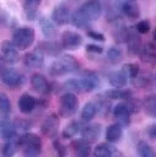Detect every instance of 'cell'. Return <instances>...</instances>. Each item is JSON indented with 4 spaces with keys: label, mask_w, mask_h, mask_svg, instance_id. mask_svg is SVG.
<instances>
[{
    "label": "cell",
    "mask_w": 156,
    "mask_h": 157,
    "mask_svg": "<svg viewBox=\"0 0 156 157\" xmlns=\"http://www.w3.org/2000/svg\"><path fill=\"white\" fill-rule=\"evenodd\" d=\"M136 150H138V153L141 157H155L156 156L154 148L145 141H140L136 146Z\"/></svg>",
    "instance_id": "38"
},
{
    "label": "cell",
    "mask_w": 156,
    "mask_h": 157,
    "mask_svg": "<svg viewBox=\"0 0 156 157\" xmlns=\"http://www.w3.org/2000/svg\"><path fill=\"white\" fill-rule=\"evenodd\" d=\"M103 94L108 99H124V101H129L133 97L131 91H129V90H122V88H112L109 91H106Z\"/></svg>",
    "instance_id": "25"
},
{
    "label": "cell",
    "mask_w": 156,
    "mask_h": 157,
    "mask_svg": "<svg viewBox=\"0 0 156 157\" xmlns=\"http://www.w3.org/2000/svg\"><path fill=\"white\" fill-rule=\"evenodd\" d=\"M114 147L107 142H101L98 144L95 150H93V155L96 157H109L112 155H114Z\"/></svg>",
    "instance_id": "31"
},
{
    "label": "cell",
    "mask_w": 156,
    "mask_h": 157,
    "mask_svg": "<svg viewBox=\"0 0 156 157\" xmlns=\"http://www.w3.org/2000/svg\"><path fill=\"white\" fill-rule=\"evenodd\" d=\"M54 148H55V151H57V153H58L59 156H65V153H66V147H65L59 140H55V141H54Z\"/></svg>",
    "instance_id": "44"
},
{
    "label": "cell",
    "mask_w": 156,
    "mask_h": 157,
    "mask_svg": "<svg viewBox=\"0 0 156 157\" xmlns=\"http://www.w3.org/2000/svg\"><path fill=\"white\" fill-rule=\"evenodd\" d=\"M142 107H144L146 114L156 118V94L145 97L142 101Z\"/></svg>",
    "instance_id": "33"
},
{
    "label": "cell",
    "mask_w": 156,
    "mask_h": 157,
    "mask_svg": "<svg viewBox=\"0 0 156 157\" xmlns=\"http://www.w3.org/2000/svg\"><path fill=\"white\" fill-rule=\"evenodd\" d=\"M122 136H123V128L119 123L108 125V128L106 130V139L108 142L115 144V142L120 141Z\"/></svg>",
    "instance_id": "22"
},
{
    "label": "cell",
    "mask_w": 156,
    "mask_h": 157,
    "mask_svg": "<svg viewBox=\"0 0 156 157\" xmlns=\"http://www.w3.org/2000/svg\"><path fill=\"white\" fill-rule=\"evenodd\" d=\"M146 132H147V136L151 140H156V124L149 125L147 129H146Z\"/></svg>",
    "instance_id": "45"
},
{
    "label": "cell",
    "mask_w": 156,
    "mask_h": 157,
    "mask_svg": "<svg viewBox=\"0 0 156 157\" xmlns=\"http://www.w3.org/2000/svg\"><path fill=\"white\" fill-rule=\"evenodd\" d=\"M101 131H102V126H101V124H98V123L88 124V125L81 128V130H80L81 137L85 139L86 141H88L90 144L97 141V139H98L99 135H101Z\"/></svg>",
    "instance_id": "14"
},
{
    "label": "cell",
    "mask_w": 156,
    "mask_h": 157,
    "mask_svg": "<svg viewBox=\"0 0 156 157\" xmlns=\"http://www.w3.org/2000/svg\"><path fill=\"white\" fill-rule=\"evenodd\" d=\"M17 145L25 156H37L42 151V140L34 132H25L18 136Z\"/></svg>",
    "instance_id": "3"
},
{
    "label": "cell",
    "mask_w": 156,
    "mask_h": 157,
    "mask_svg": "<svg viewBox=\"0 0 156 157\" xmlns=\"http://www.w3.org/2000/svg\"><path fill=\"white\" fill-rule=\"evenodd\" d=\"M139 55L144 63H149V64L155 63L156 61V44L152 42L146 43L145 45H142Z\"/></svg>",
    "instance_id": "21"
},
{
    "label": "cell",
    "mask_w": 156,
    "mask_h": 157,
    "mask_svg": "<svg viewBox=\"0 0 156 157\" xmlns=\"http://www.w3.org/2000/svg\"><path fill=\"white\" fill-rule=\"evenodd\" d=\"M135 29L140 33V34H146L149 31H150V22L147 20H141L136 23L135 26Z\"/></svg>",
    "instance_id": "40"
},
{
    "label": "cell",
    "mask_w": 156,
    "mask_h": 157,
    "mask_svg": "<svg viewBox=\"0 0 156 157\" xmlns=\"http://www.w3.org/2000/svg\"><path fill=\"white\" fill-rule=\"evenodd\" d=\"M52 21L58 26L68 25L71 21V12L66 4H58L52 11Z\"/></svg>",
    "instance_id": "7"
},
{
    "label": "cell",
    "mask_w": 156,
    "mask_h": 157,
    "mask_svg": "<svg viewBox=\"0 0 156 157\" xmlns=\"http://www.w3.org/2000/svg\"><path fill=\"white\" fill-rule=\"evenodd\" d=\"M122 71L127 75V77L129 76L130 78H133V77H135V76L139 74L140 67H139V65H138V64H135V63H127V64H124V65H123Z\"/></svg>",
    "instance_id": "39"
},
{
    "label": "cell",
    "mask_w": 156,
    "mask_h": 157,
    "mask_svg": "<svg viewBox=\"0 0 156 157\" xmlns=\"http://www.w3.org/2000/svg\"><path fill=\"white\" fill-rule=\"evenodd\" d=\"M112 34H113V38H114L115 42H118V43H125L127 39H128L129 28L125 27L123 23H119V25H118V22H117V26H115V28L113 29Z\"/></svg>",
    "instance_id": "30"
},
{
    "label": "cell",
    "mask_w": 156,
    "mask_h": 157,
    "mask_svg": "<svg viewBox=\"0 0 156 157\" xmlns=\"http://www.w3.org/2000/svg\"><path fill=\"white\" fill-rule=\"evenodd\" d=\"M107 59H108V61H109L111 64L117 65V64L120 63L122 59H123V50H122L119 47H115V45L111 47V48L108 49V52H107Z\"/></svg>",
    "instance_id": "32"
},
{
    "label": "cell",
    "mask_w": 156,
    "mask_h": 157,
    "mask_svg": "<svg viewBox=\"0 0 156 157\" xmlns=\"http://www.w3.org/2000/svg\"><path fill=\"white\" fill-rule=\"evenodd\" d=\"M0 78H1V81H2L7 87H10V88H17V87H20V86L23 83V81H25L23 75L20 74L18 71L14 70V69H5Z\"/></svg>",
    "instance_id": "9"
},
{
    "label": "cell",
    "mask_w": 156,
    "mask_h": 157,
    "mask_svg": "<svg viewBox=\"0 0 156 157\" xmlns=\"http://www.w3.org/2000/svg\"><path fill=\"white\" fill-rule=\"evenodd\" d=\"M81 80V83L84 86V91L85 92H91L93 90H96L99 85V78H98V75L93 71H84L82 72V76L80 77Z\"/></svg>",
    "instance_id": "15"
},
{
    "label": "cell",
    "mask_w": 156,
    "mask_h": 157,
    "mask_svg": "<svg viewBox=\"0 0 156 157\" xmlns=\"http://www.w3.org/2000/svg\"><path fill=\"white\" fill-rule=\"evenodd\" d=\"M151 83V76L149 74H138L135 77H133V85L135 87L145 88Z\"/></svg>",
    "instance_id": "37"
},
{
    "label": "cell",
    "mask_w": 156,
    "mask_h": 157,
    "mask_svg": "<svg viewBox=\"0 0 156 157\" xmlns=\"http://www.w3.org/2000/svg\"><path fill=\"white\" fill-rule=\"evenodd\" d=\"M38 23H39V27H41V29H42L43 36H44L47 39L50 40V39H53V38L55 37L57 31H55L54 22H53L52 20H49V18L45 17V16H41Z\"/></svg>",
    "instance_id": "19"
},
{
    "label": "cell",
    "mask_w": 156,
    "mask_h": 157,
    "mask_svg": "<svg viewBox=\"0 0 156 157\" xmlns=\"http://www.w3.org/2000/svg\"><path fill=\"white\" fill-rule=\"evenodd\" d=\"M75 1H77V0H75Z\"/></svg>",
    "instance_id": "49"
},
{
    "label": "cell",
    "mask_w": 156,
    "mask_h": 157,
    "mask_svg": "<svg viewBox=\"0 0 156 157\" xmlns=\"http://www.w3.org/2000/svg\"><path fill=\"white\" fill-rule=\"evenodd\" d=\"M11 113V102L5 93H0V115L7 118Z\"/></svg>",
    "instance_id": "35"
},
{
    "label": "cell",
    "mask_w": 156,
    "mask_h": 157,
    "mask_svg": "<svg viewBox=\"0 0 156 157\" xmlns=\"http://www.w3.org/2000/svg\"><path fill=\"white\" fill-rule=\"evenodd\" d=\"M64 88H66L69 92H79V93H82L85 92L84 91V86L81 83V80L80 78H71V80H68L64 82Z\"/></svg>",
    "instance_id": "34"
},
{
    "label": "cell",
    "mask_w": 156,
    "mask_h": 157,
    "mask_svg": "<svg viewBox=\"0 0 156 157\" xmlns=\"http://www.w3.org/2000/svg\"><path fill=\"white\" fill-rule=\"evenodd\" d=\"M135 110H136L135 104L131 102V99H129V101L119 102L117 105H114L112 113L120 125H128L130 123V117Z\"/></svg>",
    "instance_id": "5"
},
{
    "label": "cell",
    "mask_w": 156,
    "mask_h": 157,
    "mask_svg": "<svg viewBox=\"0 0 156 157\" xmlns=\"http://www.w3.org/2000/svg\"><path fill=\"white\" fill-rule=\"evenodd\" d=\"M81 130V123L77 120H72L70 121L61 131V137L63 139H71L74 137L79 131Z\"/></svg>",
    "instance_id": "29"
},
{
    "label": "cell",
    "mask_w": 156,
    "mask_h": 157,
    "mask_svg": "<svg viewBox=\"0 0 156 157\" xmlns=\"http://www.w3.org/2000/svg\"><path fill=\"white\" fill-rule=\"evenodd\" d=\"M152 37H154V40H155V43H156V28L154 29V34H152Z\"/></svg>",
    "instance_id": "46"
},
{
    "label": "cell",
    "mask_w": 156,
    "mask_h": 157,
    "mask_svg": "<svg viewBox=\"0 0 156 157\" xmlns=\"http://www.w3.org/2000/svg\"><path fill=\"white\" fill-rule=\"evenodd\" d=\"M87 36L93 40H99V42H104L106 40L104 34H102L99 32H96V31H87Z\"/></svg>",
    "instance_id": "43"
},
{
    "label": "cell",
    "mask_w": 156,
    "mask_h": 157,
    "mask_svg": "<svg viewBox=\"0 0 156 157\" xmlns=\"http://www.w3.org/2000/svg\"><path fill=\"white\" fill-rule=\"evenodd\" d=\"M155 86H156V75H155Z\"/></svg>",
    "instance_id": "48"
},
{
    "label": "cell",
    "mask_w": 156,
    "mask_h": 157,
    "mask_svg": "<svg viewBox=\"0 0 156 157\" xmlns=\"http://www.w3.org/2000/svg\"><path fill=\"white\" fill-rule=\"evenodd\" d=\"M82 37L81 34H79L77 32H72V31H65L61 33L60 37V45L64 49H69V50H74L77 47H80L82 44Z\"/></svg>",
    "instance_id": "8"
},
{
    "label": "cell",
    "mask_w": 156,
    "mask_h": 157,
    "mask_svg": "<svg viewBox=\"0 0 156 157\" xmlns=\"http://www.w3.org/2000/svg\"><path fill=\"white\" fill-rule=\"evenodd\" d=\"M86 52L87 53H93V54H102L103 53V47L97 45V44H87L86 45Z\"/></svg>",
    "instance_id": "42"
},
{
    "label": "cell",
    "mask_w": 156,
    "mask_h": 157,
    "mask_svg": "<svg viewBox=\"0 0 156 157\" xmlns=\"http://www.w3.org/2000/svg\"><path fill=\"white\" fill-rule=\"evenodd\" d=\"M23 64L28 69H38L42 67L44 64V54L39 52L37 48L32 52H28L23 56Z\"/></svg>",
    "instance_id": "12"
},
{
    "label": "cell",
    "mask_w": 156,
    "mask_h": 157,
    "mask_svg": "<svg viewBox=\"0 0 156 157\" xmlns=\"http://www.w3.org/2000/svg\"><path fill=\"white\" fill-rule=\"evenodd\" d=\"M34 37H36L34 29L32 27L23 26V27L17 28L14 32L12 42L16 45L17 49L25 50V49H27V48H29L32 45V43L34 42Z\"/></svg>",
    "instance_id": "4"
},
{
    "label": "cell",
    "mask_w": 156,
    "mask_h": 157,
    "mask_svg": "<svg viewBox=\"0 0 156 157\" xmlns=\"http://www.w3.org/2000/svg\"><path fill=\"white\" fill-rule=\"evenodd\" d=\"M101 12L102 4L99 0H87L71 15L70 22L77 28H84L88 22L97 20Z\"/></svg>",
    "instance_id": "1"
},
{
    "label": "cell",
    "mask_w": 156,
    "mask_h": 157,
    "mask_svg": "<svg viewBox=\"0 0 156 157\" xmlns=\"http://www.w3.org/2000/svg\"><path fill=\"white\" fill-rule=\"evenodd\" d=\"M36 104H37V101L33 96H31L29 93H23L20 96L18 101H17V107H18V110L23 114H29L34 110L36 108Z\"/></svg>",
    "instance_id": "17"
},
{
    "label": "cell",
    "mask_w": 156,
    "mask_h": 157,
    "mask_svg": "<svg viewBox=\"0 0 156 157\" xmlns=\"http://www.w3.org/2000/svg\"><path fill=\"white\" fill-rule=\"evenodd\" d=\"M16 126L6 118L0 120V137L2 140H12L16 137Z\"/></svg>",
    "instance_id": "18"
},
{
    "label": "cell",
    "mask_w": 156,
    "mask_h": 157,
    "mask_svg": "<svg viewBox=\"0 0 156 157\" xmlns=\"http://www.w3.org/2000/svg\"><path fill=\"white\" fill-rule=\"evenodd\" d=\"M80 67H81V65L76 60L75 56L64 54L60 58H58L55 61L52 63V65L49 66V75L53 77L64 76V75L79 71Z\"/></svg>",
    "instance_id": "2"
},
{
    "label": "cell",
    "mask_w": 156,
    "mask_h": 157,
    "mask_svg": "<svg viewBox=\"0 0 156 157\" xmlns=\"http://www.w3.org/2000/svg\"><path fill=\"white\" fill-rule=\"evenodd\" d=\"M31 86L39 94H47L50 91V85L42 74H33L31 76Z\"/></svg>",
    "instance_id": "16"
},
{
    "label": "cell",
    "mask_w": 156,
    "mask_h": 157,
    "mask_svg": "<svg viewBox=\"0 0 156 157\" xmlns=\"http://www.w3.org/2000/svg\"><path fill=\"white\" fill-rule=\"evenodd\" d=\"M140 33L135 29V27H130L129 28V34H128V39H127V47H128V52L133 55H138L140 54V50L142 48V42L141 38L139 36Z\"/></svg>",
    "instance_id": "11"
},
{
    "label": "cell",
    "mask_w": 156,
    "mask_h": 157,
    "mask_svg": "<svg viewBox=\"0 0 156 157\" xmlns=\"http://www.w3.org/2000/svg\"><path fill=\"white\" fill-rule=\"evenodd\" d=\"M70 147L72 148V151L77 155V156H88L91 153V147H90V142L86 141L85 139H77L71 141Z\"/></svg>",
    "instance_id": "23"
},
{
    "label": "cell",
    "mask_w": 156,
    "mask_h": 157,
    "mask_svg": "<svg viewBox=\"0 0 156 157\" xmlns=\"http://www.w3.org/2000/svg\"><path fill=\"white\" fill-rule=\"evenodd\" d=\"M17 147H18L17 140H16V141H15V139H12V140H6V142L4 144L2 148H1V153H2V156H5V157L14 156V155L16 153V151H17Z\"/></svg>",
    "instance_id": "36"
},
{
    "label": "cell",
    "mask_w": 156,
    "mask_h": 157,
    "mask_svg": "<svg viewBox=\"0 0 156 157\" xmlns=\"http://www.w3.org/2000/svg\"><path fill=\"white\" fill-rule=\"evenodd\" d=\"M37 49L39 52H42L43 54L45 55H50V56H57L59 55L60 53V45L53 40H43V42H39L38 45H37Z\"/></svg>",
    "instance_id": "20"
},
{
    "label": "cell",
    "mask_w": 156,
    "mask_h": 157,
    "mask_svg": "<svg viewBox=\"0 0 156 157\" xmlns=\"http://www.w3.org/2000/svg\"><path fill=\"white\" fill-rule=\"evenodd\" d=\"M97 114V107H96V103L93 102H87L85 103L82 110H81V121L84 123H88L91 121L95 115Z\"/></svg>",
    "instance_id": "27"
},
{
    "label": "cell",
    "mask_w": 156,
    "mask_h": 157,
    "mask_svg": "<svg viewBox=\"0 0 156 157\" xmlns=\"http://www.w3.org/2000/svg\"><path fill=\"white\" fill-rule=\"evenodd\" d=\"M1 54L5 61L10 64H15L18 61V50L12 40H4L1 43Z\"/></svg>",
    "instance_id": "13"
},
{
    "label": "cell",
    "mask_w": 156,
    "mask_h": 157,
    "mask_svg": "<svg viewBox=\"0 0 156 157\" xmlns=\"http://www.w3.org/2000/svg\"><path fill=\"white\" fill-rule=\"evenodd\" d=\"M120 11L131 20H135L140 16V10L139 6L134 2V1H124L120 4Z\"/></svg>",
    "instance_id": "24"
},
{
    "label": "cell",
    "mask_w": 156,
    "mask_h": 157,
    "mask_svg": "<svg viewBox=\"0 0 156 157\" xmlns=\"http://www.w3.org/2000/svg\"><path fill=\"white\" fill-rule=\"evenodd\" d=\"M124 1H135V0H124Z\"/></svg>",
    "instance_id": "47"
},
{
    "label": "cell",
    "mask_w": 156,
    "mask_h": 157,
    "mask_svg": "<svg viewBox=\"0 0 156 157\" xmlns=\"http://www.w3.org/2000/svg\"><path fill=\"white\" fill-rule=\"evenodd\" d=\"M42 0H23V10L28 20H34L37 15V7Z\"/></svg>",
    "instance_id": "28"
},
{
    "label": "cell",
    "mask_w": 156,
    "mask_h": 157,
    "mask_svg": "<svg viewBox=\"0 0 156 157\" xmlns=\"http://www.w3.org/2000/svg\"><path fill=\"white\" fill-rule=\"evenodd\" d=\"M14 124H15V126H16V129H20V130H29L31 129V126H32V123L29 121V120H27V119H16L15 121H14Z\"/></svg>",
    "instance_id": "41"
},
{
    "label": "cell",
    "mask_w": 156,
    "mask_h": 157,
    "mask_svg": "<svg viewBox=\"0 0 156 157\" xmlns=\"http://www.w3.org/2000/svg\"><path fill=\"white\" fill-rule=\"evenodd\" d=\"M59 123H60L59 117H58L55 113L48 115V117L44 119V121L42 123V125H41V131H42V134H43L44 136H47V137H54V136L57 135V132H58Z\"/></svg>",
    "instance_id": "10"
},
{
    "label": "cell",
    "mask_w": 156,
    "mask_h": 157,
    "mask_svg": "<svg viewBox=\"0 0 156 157\" xmlns=\"http://www.w3.org/2000/svg\"><path fill=\"white\" fill-rule=\"evenodd\" d=\"M108 82L114 88H123L127 85V75L123 71H113L108 75Z\"/></svg>",
    "instance_id": "26"
},
{
    "label": "cell",
    "mask_w": 156,
    "mask_h": 157,
    "mask_svg": "<svg viewBox=\"0 0 156 157\" xmlns=\"http://www.w3.org/2000/svg\"><path fill=\"white\" fill-rule=\"evenodd\" d=\"M79 107V101L72 92H66L59 98V114L64 118L71 117L75 114Z\"/></svg>",
    "instance_id": "6"
}]
</instances>
